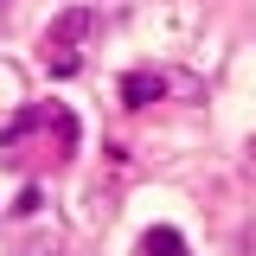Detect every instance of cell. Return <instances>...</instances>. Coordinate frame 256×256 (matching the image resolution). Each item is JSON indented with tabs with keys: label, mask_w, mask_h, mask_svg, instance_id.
Instances as JSON below:
<instances>
[{
	"label": "cell",
	"mask_w": 256,
	"mask_h": 256,
	"mask_svg": "<svg viewBox=\"0 0 256 256\" xmlns=\"http://www.w3.org/2000/svg\"><path fill=\"white\" fill-rule=\"evenodd\" d=\"M96 32V13L90 6H70V13H58V20H52V26H45V70H52V77H77V45H84V38H90Z\"/></svg>",
	"instance_id": "cell-1"
},
{
	"label": "cell",
	"mask_w": 256,
	"mask_h": 256,
	"mask_svg": "<svg viewBox=\"0 0 256 256\" xmlns=\"http://www.w3.org/2000/svg\"><path fill=\"white\" fill-rule=\"evenodd\" d=\"M160 96H166V77H160V70H128L122 77V102L128 109H148V102H160Z\"/></svg>",
	"instance_id": "cell-2"
},
{
	"label": "cell",
	"mask_w": 256,
	"mask_h": 256,
	"mask_svg": "<svg viewBox=\"0 0 256 256\" xmlns=\"http://www.w3.org/2000/svg\"><path fill=\"white\" fill-rule=\"evenodd\" d=\"M141 256H192V250H186V237H180V230H166V224H160V230L141 237Z\"/></svg>",
	"instance_id": "cell-3"
},
{
	"label": "cell",
	"mask_w": 256,
	"mask_h": 256,
	"mask_svg": "<svg viewBox=\"0 0 256 256\" xmlns=\"http://www.w3.org/2000/svg\"><path fill=\"white\" fill-rule=\"evenodd\" d=\"M38 205H45V198H38V186H26V192H20V205H13V212H20V218H32Z\"/></svg>",
	"instance_id": "cell-4"
},
{
	"label": "cell",
	"mask_w": 256,
	"mask_h": 256,
	"mask_svg": "<svg viewBox=\"0 0 256 256\" xmlns=\"http://www.w3.org/2000/svg\"><path fill=\"white\" fill-rule=\"evenodd\" d=\"M26 256H64V250H58V244H32Z\"/></svg>",
	"instance_id": "cell-5"
},
{
	"label": "cell",
	"mask_w": 256,
	"mask_h": 256,
	"mask_svg": "<svg viewBox=\"0 0 256 256\" xmlns=\"http://www.w3.org/2000/svg\"><path fill=\"white\" fill-rule=\"evenodd\" d=\"M6 26H13V0H0V32H6Z\"/></svg>",
	"instance_id": "cell-6"
}]
</instances>
